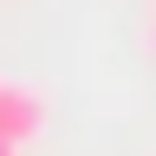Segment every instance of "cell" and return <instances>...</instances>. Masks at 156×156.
<instances>
[{"label": "cell", "instance_id": "obj_2", "mask_svg": "<svg viewBox=\"0 0 156 156\" xmlns=\"http://www.w3.org/2000/svg\"><path fill=\"white\" fill-rule=\"evenodd\" d=\"M0 156H20V143H7V136H0Z\"/></svg>", "mask_w": 156, "mask_h": 156}, {"label": "cell", "instance_id": "obj_1", "mask_svg": "<svg viewBox=\"0 0 156 156\" xmlns=\"http://www.w3.org/2000/svg\"><path fill=\"white\" fill-rule=\"evenodd\" d=\"M39 124H46L39 91H26V85H0V136H7V143H33Z\"/></svg>", "mask_w": 156, "mask_h": 156}]
</instances>
